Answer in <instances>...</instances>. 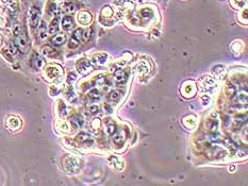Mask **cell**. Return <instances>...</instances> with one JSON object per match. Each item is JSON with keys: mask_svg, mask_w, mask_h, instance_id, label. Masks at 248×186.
Wrapping results in <instances>:
<instances>
[{"mask_svg": "<svg viewBox=\"0 0 248 186\" xmlns=\"http://www.w3.org/2000/svg\"><path fill=\"white\" fill-rule=\"evenodd\" d=\"M14 34H15V45L23 53H26L29 50V44L26 37L23 35L22 32H20V28L16 26L14 29Z\"/></svg>", "mask_w": 248, "mask_h": 186, "instance_id": "1", "label": "cell"}, {"mask_svg": "<svg viewBox=\"0 0 248 186\" xmlns=\"http://www.w3.org/2000/svg\"><path fill=\"white\" fill-rule=\"evenodd\" d=\"M63 165H64L65 169L68 170V171L76 172L80 167V162H79L78 159L73 158V156L66 155L63 159Z\"/></svg>", "mask_w": 248, "mask_h": 186, "instance_id": "2", "label": "cell"}, {"mask_svg": "<svg viewBox=\"0 0 248 186\" xmlns=\"http://www.w3.org/2000/svg\"><path fill=\"white\" fill-rule=\"evenodd\" d=\"M61 75H62V70H61V67L58 66V65H50L45 69V76L49 80L57 79Z\"/></svg>", "mask_w": 248, "mask_h": 186, "instance_id": "3", "label": "cell"}, {"mask_svg": "<svg viewBox=\"0 0 248 186\" xmlns=\"http://www.w3.org/2000/svg\"><path fill=\"white\" fill-rule=\"evenodd\" d=\"M41 17V11L38 7H32L30 10V25L32 28H36Z\"/></svg>", "mask_w": 248, "mask_h": 186, "instance_id": "4", "label": "cell"}, {"mask_svg": "<svg viewBox=\"0 0 248 186\" xmlns=\"http://www.w3.org/2000/svg\"><path fill=\"white\" fill-rule=\"evenodd\" d=\"M76 67H77L78 72L82 73V75H83V73H86V72L91 71V69H92L91 63H89L88 60H85V59L79 60V61L77 62V64H76Z\"/></svg>", "mask_w": 248, "mask_h": 186, "instance_id": "5", "label": "cell"}, {"mask_svg": "<svg viewBox=\"0 0 248 186\" xmlns=\"http://www.w3.org/2000/svg\"><path fill=\"white\" fill-rule=\"evenodd\" d=\"M7 125L11 130H18L20 128V125H22V121H20V119L18 117L10 116L7 119Z\"/></svg>", "mask_w": 248, "mask_h": 186, "instance_id": "6", "label": "cell"}, {"mask_svg": "<svg viewBox=\"0 0 248 186\" xmlns=\"http://www.w3.org/2000/svg\"><path fill=\"white\" fill-rule=\"evenodd\" d=\"M78 22L80 25H82V26H86V25H89V22H92V15H91V13H89V12H85V11H82V12H80L78 14Z\"/></svg>", "mask_w": 248, "mask_h": 186, "instance_id": "7", "label": "cell"}, {"mask_svg": "<svg viewBox=\"0 0 248 186\" xmlns=\"http://www.w3.org/2000/svg\"><path fill=\"white\" fill-rule=\"evenodd\" d=\"M62 28L64 31H70L73 28V20L70 16H65L62 19Z\"/></svg>", "mask_w": 248, "mask_h": 186, "instance_id": "8", "label": "cell"}, {"mask_svg": "<svg viewBox=\"0 0 248 186\" xmlns=\"http://www.w3.org/2000/svg\"><path fill=\"white\" fill-rule=\"evenodd\" d=\"M183 91L186 97H192L195 95V93H196V86H195L193 82H189L184 85Z\"/></svg>", "mask_w": 248, "mask_h": 186, "instance_id": "9", "label": "cell"}, {"mask_svg": "<svg viewBox=\"0 0 248 186\" xmlns=\"http://www.w3.org/2000/svg\"><path fill=\"white\" fill-rule=\"evenodd\" d=\"M212 71L216 78H223L226 75V68L223 65H217V66L213 67Z\"/></svg>", "mask_w": 248, "mask_h": 186, "instance_id": "10", "label": "cell"}, {"mask_svg": "<svg viewBox=\"0 0 248 186\" xmlns=\"http://www.w3.org/2000/svg\"><path fill=\"white\" fill-rule=\"evenodd\" d=\"M65 41H66V36H65L64 34L60 33V34H57V35H54L53 37H52L51 43L53 44L54 46H61L62 44H64Z\"/></svg>", "mask_w": 248, "mask_h": 186, "instance_id": "11", "label": "cell"}, {"mask_svg": "<svg viewBox=\"0 0 248 186\" xmlns=\"http://www.w3.org/2000/svg\"><path fill=\"white\" fill-rule=\"evenodd\" d=\"M201 84L205 86V90H210L215 86V80L211 77H205L201 81Z\"/></svg>", "mask_w": 248, "mask_h": 186, "instance_id": "12", "label": "cell"}, {"mask_svg": "<svg viewBox=\"0 0 248 186\" xmlns=\"http://www.w3.org/2000/svg\"><path fill=\"white\" fill-rule=\"evenodd\" d=\"M70 122H72L73 128H80L82 127L84 124V120L80 115H73L72 116V119H70Z\"/></svg>", "mask_w": 248, "mask_h": 186, "instance_id": "13", "label": "cell"}, {"mask_svg": "<svg viewBox=\"0 0 248 186\" xmlns=\"http://www.w3.org/2000/svg\"><path fill=\"white\" fill-rule=\"evenodd\" d=\"M126 80H127V73H126L125 70L119 69L115 72V81L117 83L125 82Z\"/></svg>", "mask_w": 248, "mask_h": 186, "instance_id": "14", "label": "cell"}, {"mask_svg": "<svg viewBox=\"0 0 248 186\" xmlns=\"http://www.w3.org/2000/svg\"><path fill=\"white\" fill-rule=\"evenodd\" d=\"M149 70V65L147 62H139L138 65H136V71L139 73H141V75H143V73H146L147 71Z\"/></svg>", "mask_w": 248, "mask_h": 186, "instance_id": "15", "label": "cell"}, {"mask_svg": "<svg viewBox=\"0 0 248 186\" xmlns=\"http://www.w3.org/2000/svg\"><path fill=\"white\" fill-rule=\"evenodd\" d=\"M183 124L186 128L192 129V128H194L195 125H196V118H195V116H193V115H192V116H188L184 118Z\"/></svg>", "mask_w": 248, "mask_h": 186, "instance_id": "16", "label": "cell"}, {"mask_svg": "<svg viewBox=\"0 0 248 186\" xmlns=\"http://www.w3.org/2000/svg\"><path fill=\"white\" fill-rule=\"evenodd\" d=\"M58 30H59V18L54 17L53 19L51 20L50 25H49V33L50 34H54Z\"/></svg>", "mask_w": 248, "mask_h": 186, "instance_id": "17", "label": "cell"}, {"mask_svg": "<svg viewBox=\"0 0 248 186\" xmlns=\"http://www.w3.org/2000/svg\"><path fill=\"white\" fill-rule=\"evenodd\" d=\"M93 59H94L95 63L102 65V64H104L105 61H107L108 56H107V53H98V54H96V56H94Z\"/></svg>", "mask_w": 248, "mask_h": 186, "instance_id": "18", "label": "cell"}, {"mask_svg": "<svg viewBox=\"0 0 248 186\" xmlns=\"http://www.w3.org/2000/svg\"><path fill=\"white\" fill-rule=\"evenodd\" d=\"M32 65H33V67L36 68V69H41V68L44 66L43 59H42V57H39L38 56H35L33 57V60H32Z\"/></svg>", "mask_w": 248, "mask_h": 186, "instance_id": "19", "label": "cell"}, {"mask_svg": "<svg viewBox=\"0 0 248 186\" xmlns=\"http://www.w3.org/2000/svg\"><path fill=\"white\" fill-rule=\"evenodd\" d=\"M77 140L81 144H85V141L92 140V137L88 133H80V134L77 135Z\"/></svg>", "mask_w": 248, "mask_h": 186, "instance_id": "20", "label": "cell"}, {"mask_svg": "<svg viewBox=\"0 0 248 186\" xmlns=\"http://www.w3.org/2000/svg\"><path fill=\"white\" fill-rule=\"evenodd\" d=\"M47 36V27H46V22H42L41 26H39V38L41 40H45Z\"/></svg>", "mask_w": 248, "mask_h": 186, "instance_id": "21", "label": "cell"}, {"mask_svg": "<svg viewBox=\"0 0 248 186\" xmlns=\"http://www.w3.org/2000/svg\"><path fill=\"white\" fill-rule=\"evenodd\" d=\"M92 34H93V29H88V30L83 31L82 34H81V37H82V41L84 43H88L91 40Z\"/></svg>", "mask_w": 248, "mask_h": 186, "instance_id": "22", "label": "cell"}, {"mask_svg": "<svg viewBox=\"0 0 248 186\" xmlns=\"http://www.w3.org/2000/svg\"><path fill=\"white\" fill-rule=\"evenodd\" d=\"M88 97H89V99H91L92 101H95V100H97V99L100 98V93H99L98 90L94 88V90H92V91H89Z\"/></svg>", "mask_w": 248, "mask_h": 186, "instance_id": "23", "label": "cell"}, {"mask_svg": "<svg viewBox=\"0 0 248 186\" xmlns=\"http://www.w3.org/2000/svg\"><path fill=\"white\" fill-rule=\"evenodd\" d=\"M54 49L51 48L50 46H45L43 49H42V53L46 56H54Z\"/></svg>", "mask_w": 248, "mask_h": 186, "instance_id": "24", "label": "cell"}, {"mask_svg": "<svg viewBox=\"0 0 248 186\" xmlns=\"http://www.w3.org/2000/svg\"><path fill=\"white\" fill-rule=\"evenodd\" d=\"M119 98H120V95L118 94V91H111L109 94V96H108V99L112 102H118L119 101Z\"/></svg>", "mask_w": 248, "mask_h": 186, "instance_id": "25", "label": "cell"}, {"mask_svg": "<svg viewBox=\"0 0 248 186\" xmlns=\"http://www.w3.org/2000/svg\"><path fill=\"white\" fill-rule=\"evenodd\" d=\"M207 127L209 128L211 131H215L217 130L218 127V121L216 119H210L209 121L207 122Z\"/></svg>", "mask_w": 248, "mask_h": 186, "instance_id": "26", "label": "cell"}, {"mask_svg": "<svg viewBox=\"0 0 248 186\" xmlns=\"http://www.w3.org/2000/svg\"><path fill=\"white\" fill-rule=\"evenodd\" d=\"M59 103V114L62 117H65L67 115V107L65 105V103H63V101H60Z\"/></svg>", "mask_w": 248, "mask_h": 186, "instance_id": "27", "label": "cell"}, {"mask_svg": "<svg viewBox=\"0 0 248 186\" xmlns=\"http://www.w3.org/2000/svg\"><path fill=\"white\" fill-rule=\"evenodd\" d=\"M141 15L143 18H146V19H148V18H151L154 16V12L151 11L150 9H143L141 11Z\"/></svg>", "mask_w": 248, "mask_h": 186, "instance_id": "28", "label": "cell"}, {"mask_svg": "<svg viewBox=\"0 0 248 186\" xmlns=\"http://www.w3.org/2000/svg\"><path fill=\"white\" fill-rule=\"evenodd\" d=\"M113 140H114V143L116 145L119 146L124 143V140H125V135H124L123 133H119V134H117L114 138H113Z\"/></svg>", "mask_w": 248, "mask_h": 186, "instance_id": "29", "label": "cell"}, {"mask_svg": "<svg viewBox=\"0 0 248 186\" xmlns=\"http://www.w3.org/2000/svg\"><path fill=\"white\" fill-rule=\"evenodd\" d=\"M78 46H79V41L76 40L75 37H72L69 40V42H68V47H69L70 49H75V48H77Z\"/></svg>", "mask_w": 248, "mask_h": 186, "instance_id": "30", "label": "cell"}, {"mask_svg": "<svg viewBox=\"0 0 248 186\" xmlns=\"http://www.w3.org/2000/svg\"><path fill=\"white\" fill-rule=\"evenodd\" d=\"M237 99H239L240 103L246 104L247 103V94L246 93H241L239 96H237Z\"/></svg>", "mask_w": 248, "mask_h": 186, "instance_id": "31", "label": "cell"}, {"mask_svg": "<svg viewBox=\"0 0 248 186\" xmlns=\"http://www.w3.org/2000/svg\"><path fill=\"white\" fill-rule=\"evenodd\" d=\"M101 14H102V16L109 17L112 15V10H111L110 7H104V10H102Z\"/></svg>", "mask_w": 248, "mask_h": 186, "instance_id": "32", "label": "cell"}, {"mask_svg": "<svg viewBox=\"0 0 248 186\" xmlns=\"http://www.w3.org/2000/svg\"><path fill=\"white\" fill-rule=\"evenodd\" d=\"M76 10L75 4L72 3V2H68V3H65V11L66 12H73Z\"/></svg>", "mask_w": 248, "mask_h": 186, "instance_id": "33", "label": "cell"}, {"mask_svg": "<svg viewBox=\"0 0 248 186\" xmlns=\"http://www.w3.org/2000/svg\"><path fill=\"white\" fill-rule=\"evenodd\" d=\"M116 131V127H115V125L114 124H111L108 125V129H107V133L109 135H113L114 134V132Z\"/></svg>", "mask_w": 248, "mask_h": 186, "instance_id": "34", "label": "cell"}, {"mask_svg": "<svg viewBox=\"0 0 248 186\" xmlns=\"http://www.w3.org/2000/svg\"><path fill=\"white\" fill-rule=\"evenodd\" d=\"M99 127H100V120L99 119H94L93 121H92V128L96 131V130L99 129Z\"/></svg>", "mask_w": 248, "mask_h": 186, "instance_id": "35", "label": "cell"}, {"mask_svg": "<svg viewBox=\"0 0 248 186\" xmlns=\"http://www.w3.org/2000/svg\"><path fill=\"white\" fill-rule=\"evenodd\" d=\"M9 52L11 54H15L17 52V47H16V45H15V44H10L9 45Z\"/></svg>", "mask_w": 248, "mask_h": 186, "instance_id": "36", "label": "cell"}, {"mask_svg": "<svg viewBox=\"0 0 248 186\" xmlns=\"http://www.w3.org/2000/svg\"><path fill=\"white\" fill-rule=\"evenodd\" d=\"M59 128H60V129L62 130V131H65V132H66V131H68V129H69L68 125H67L65 121H61L60 124H59Z\"/></svg>", "mask_w": 248, "mask_h": 186, "instance_id": "37", "label": "cell"}, {"mask_svg": "<svg viewBox=\"0 0 248 186\" xmlns=\"http://www.w3.org/2000/svg\"><path fill=\"white\" fill-rule=\"evenodd\" d=\"M201 102H202V104H205V105H207V104H209L210 103V101H211V99H210V97L208 96V95H204V96H201Z\"/></svg>", "mask_w": 248, "mask_h": 186, "instance_id": "38", "label": "cell"}, {"mask_svg": "<svg viewBox=\"0 0 248 186\" xmlns=\"http://www.w3.org/2000/svg\"><path fill=\"white\" fill-rule=\"evenodd\" d=\"M234 91H235V90H234L233 86H232V85H228V87H227V90H226L227 95H228V96L234 95Z\"/></svg>", "mask_w": 248, "mask_h": 186, "instance_id": "39", "label": "cell"}, {"mask_svg": "<svg viewBox=\"0 0 248 186\" xmlns=\"http://www.w3.org/2000/svg\"><path fill=\"white\" fill-rule=\"evenodd\" d=\"M81 34H82V31L80 30V29H77V30L73 32V37H75L76 40H78V41H80V37H81Z\"/></svg>", "mask_w": 248, "mask_h": 186, "instance_id": "40", "label": "cell"}, {"mask_svg": "<svg viewBox=\"0 0 248 186\" xmlns=\"http://www.w3.org/2000/svg\"><path fill=\"white\" fill-rule=\"evenodd\" d=\"M76 78H77L76 73H75V72H70L69 75H68V77H67V82H68V83L73 82V81L76 80Z\"/></svg>", "mask_w": 248, "mask_h": 186, "instance_id": "41", "label": "cell"}, {"mask_svg": "<svg viewBox=\"0 0 248 186\" xmlns=\"http://www.w3.org/2000/svg\"><path fill=\"white\" fill-rule=\"evenodd\" d=\"M89 112H91V114H97L99 112V107L97 105H91L89 107Z\"/></svg>", "mask_w": 248, "mask_h": 186, "instance_id": "42", "label": "cell"}, {"mask_svg": "<svg viewBox=\"0 0 248 186\" xmlns=\"http://www.w3.org/2000/svg\"><path fill=\"white\" fill-rule=\"evenodd\" d=\"M55 9H57V7L54 6V3H49V14L50 15H52L55 12Z\"/></svg>", "mask_w": 248, "mask_h": 186, "instance_id": "43", "label": "cell"}, {"mask_svg": "<svg viewBox=\"0 0 248 186\" xmlns=\"http://www.w3.org/2000/svg\"><path fill=\"white\" fill-rule=\"evenodd\" d=\"M13 0H1V2L2 3H4V4H9L10 2H12Z\"/></svg>", "mask_w": 248, "mask_h": 186, "instance_id": "44", "label": "cell"}, {"mask_svg": "<svg viewBox=\"0 0 248 186\" xmlns=\"http://www.w3.org/2000/svg\"><path fill=\"white\" fill-rule=\"evenodd\" d=\"M4 19L2 17H0V27H2V26H4Z\"/></svg>", "mask_w": 248, "mask_h": 186, "instance_id": "45", "label": "cell"}, {"mask_svg": "<svg viewBox=\"0 0 248 186\" xmlns=\"http://www.w3.org/2000/svg\"><path fill=\"white\" fill-rule=\"evenodd\" d=\"M0 44H1V36H0Z\"/></svg>", "mask_w": 248, "mask_h": 186, "instance_id": "46", "label": "cell"}, {"mask_svg": "<svg viewBox=\"0 0 248 186\" xmlns=\"http://www.w3.org/2000/svg\"><path fill=\"white\" fill-rule=\"evenodd\" d=\"M57 1H62V0H57Z\"/></svg>", "mask_w": 248, "mask_h": 186, "instance_id": "47", "label": "cell"}]
</instances>
